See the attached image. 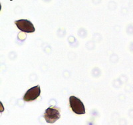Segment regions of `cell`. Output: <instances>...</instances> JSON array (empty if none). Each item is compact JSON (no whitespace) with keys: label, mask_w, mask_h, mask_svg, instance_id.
I'll use <instances>...</instances> for the list:
<instances>
[{"label":"cell","mask_w":133,"mask_h":125,"mask_svg":"<svg viewBox=\"0 0 133 125\" xmlns=\"http://www.w3.org/2000/svg\"><path fill=\"white\" fill-rule=\"evenodd\" d=\"M43 117L47 123H54L60 118V108L56 106L49 107L45 111Z\"/></svg>","instance_id":"obj_1"},{"label":"cell","mask_w":133,"mask_h":125,"mask_svg":"<svg viewBox=\"0 0 133 125\" xmlns=\"http://www.w3.org/2000/svg\"><path fill=\"white\" fill-rule=\"evenodd\" d=\"M70 107L73 112L77 115H84L85 114V106L83 102L76 96H71L69 98Z\"/></svg>","instance_id":"obj_2"},{"label":"cell","mask_w":133,"mask_h":125,"mask_svg":"<svg viewBox=\"0 0 133 125\" xmlns=\"http://www.w3.org/2000/svg\"><path fill=\"white\" fill-rule=\"evenodd\" d=\"M40 94H41V88L39 85L33 87L26 92V93L23 96V100L25 102L35 100L40 96Z\"/></svg>","instance_id":"obj_4"},{"label":"cell","mask_w":133,"mask_h":125,"mask_svg":"<svg viewBox=\"0 0 133 125\" xmlns=\"http://www.w3.org/2000/svg\"><path fill=\"white\" fill-rule=\"evenodd\" d=\"M15 23L17 28L21 32H25V33H33L35 31V27L29 20H17V21H15Z\"/></svg>","instance_id":"obj_3"}]
</instances>
